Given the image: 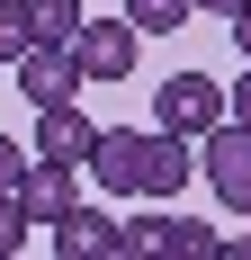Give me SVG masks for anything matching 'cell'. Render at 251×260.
<instances>
[{"label":"cell","mask_w":251,"mask_h":260,"mask_svg":"<svg viewBox=\"0 0 251 260\" xmlns=\"http://www.w3.org/2000/svg\"><path fill=\"white\" fill-rule=\"evenodd\" d=\"M233 54H242V63H251V9H242V18H233Z\"/></svg>","instance_id":"17"},{"label":"cell","mask_w":251,"mask_h":260,"mask_svg":"<svg viewBox=\"0 0 251 260\" xmlns=\"http://www.w3.org/2000/svg\"><path fill=\"white\" fill-rule=\"evenodd\" d=\"M27 224H36V215L18 207V188H0V260H18V251H27Z\"/></svg>","instance_id":"13"},{"label":"cell","mask_w":251,"mask_h":260,"mask_svg":"<svg viewBox=\"0 0 251 260\" xmlns=\"http://www.w3.org/2000/svg\"><path fill=\"white\" fill-rule=\"evenodd\" d=\"M233 117V90L225 81H206V72H171V81H152V126H171V135H215Z\"/></svg>","instance_id":"1"},{"label":"cell","mask_w":251,"mask_h":260,"mask_svg":"<svg viewBox=\"0 0 251 260\" xmlns=\"http://www.w3.org/2000/svg\"><path fill=\"white\" fill-rule=\"evenodd\" d=\"M36 45V18H27V0H0V63H18Z\"/></svg>","instance_id":"12"},{"label":"cell","mask_w":251,"mask_h":260,"mask_svg":"<svg viewBox=\"0 0 251 260\" xmlns=\"http://www.w3.org/2000/svg\"><path fill=\"white\" fill-rule=\"evenodd\" d=\"M90 180H99L108 198H144V135H135V126H99Z\"/></svg>","instance_id":"6"},{"label":"cell","mask_w":251,"mask_h":260,"mask_svg":"<svg viewBox=\"0 0 251 260\" xmlns=\"http://www.w3.org/2000/svg\"><path fill=\"white\" fill-rule=\"evenodd\" d=\"M198 153H206V188H215L233 215H251V126L225 117L215 135H198Z\"/></svg>","instance_id":"3"},{"label":"cell","mask_w":251,"mask_h":260,"mask_svg":"<svg viewBox=\"0 0 251 260\" xmlns=\"http://www.w3.org/2000/svg\"><path fill=\"white\" fill-rule=\"evenodd\" d=\"M0 72H9V63H0ZM0 90H9V81H0Z\"/></svg>","instance_id":"19"},{"label":"cell","mask_w":251,"mask_h":260,"mask_svg":"<svg viewBox=\"0 0 251 260\" xmlns=\"http://www.w3.org/2000/svg\"><path fill=\"white\" fill-rule=\"evenodd\" d=\"M81 63H90V81H135V45H144V27L135 18H81Z\"/></svg>","instance_id":"4"},{"label":"cell","mask_w":251,"mask_h":260,"mask_svg":"<svg viewBox=\"0 0 251 260\" xmlns=\"http://www.w3.org/2000/svg\"><path fill=\"white\" fill-rule=\"evenodd\" d=\"M189 9H198V0H125V18L144 27V36H171V27H189Z\"/></svg>","instance_id":"11"},{"label":"cell","mask_w":251,"mask_h":260,"mask_svg":"<svg viewBox=\"0 0 251 260\" xmlns=\"http://www.w3.org/2000/svg\"><path fill=\"white\" fill-rule=\"evenodd\" d=\"M198 9H215V18H242V9H251V0H198Z\"/></svg>","instance_id":"18"},{"label":"cell","mask_w":251,"mask_h":260,"mask_svg":"<svg viewBox=\"0 0 251 260\" xmlns=\"http://www.w3.org/2000/svg\"><path fill=\"white\" fill-rule=\"evenodd\" d=\"M233 117L251 126V63H242V81H233Z\"/></svg>","instance_id":"16"},{"label":"cell","mask_w":251,"mask_h":260,"mask_svg":"<svg viewBox=\"0 0 251 260\" xmlns=\"http://www.w3.org/2000/svg\"><path fill=\"white\" fill-rule=\"evenodd\" d=\"M36 153H45V161H90V153H99V126L81 117V99L36 108Z\"/></svg>","instance_id":"7"},{"label":"cell","mask_w":251,"mask_h":260,"mask_svg":"<svg viewBox=\"0 0 251 260\" xmlns=\"http://www.w3.org/2000/svg\"><path fill=\"white\" fill-rule=\"evenodd\" d=\"M189 180H198V153H189V135L152 126V135H144V198H179Z\"/></svg>","instance_id":"8"},{"label":"cell","mask_w":251,"mask_h":260,"mask_svg":"<svg viewBox=\"0 0 251 260\" xmlns=\"http://www.w3.org/2000/svg\"><path fill=\"white\" fill-rule=\"evenodd\" d=\"M45 234H54V260H117V215L108 207H72Z\"/></svg>","instance_id":"9"},{"label":"cell","mask_w":251,"mask_h":260,"mask_svg":"<svg viewBox=\"0 0 251 260\" xmlns=\"http://www.w3.org/2000/svg\"><path fill=\"white\" fill-rule=\"evenodd\" d=\"M27 18H36L45 45H72V36H81V0H27Z\"/></svg>","instance_id":"10"},{"label":"cell","mask_w":251,"mask_h":260,"mask_svg":"<svg viewBox=\"0 0 251 260\" xmlns=\"http://www.w3.org/2000/svg\"><path fill=\"white\" fill-rule=\"evenodd\" d=\"M171 260H215V224H189V215H171Z\"/></svg>","instance_id":"14"},{"label":"cell","mask_w":251,"mask_h":260,"mask_svg":"<svg viewBox=\"0 0 251 260\" xmlns=\"http://www.w3.org/2000/svg\"><path fill=\"white\" fill-rule=\"evenodd\" d=\"M81 81H90V63H81V45H36L9 63V90H27L36 108H54V99H81Z\"/></svg>","instance_id":"2"},{"label":"cell","mask_w":251,"mask_h":260,"mask_svg":"<svg viewBox=\"0 0 251 260\" xmlns=\"http://www.w3.org/2000/svg\"><path fill=\"white\" fill-rule=\"evenodd\" d=\"M27 161H36V144H9V135H0V188H18Z\"/></svg>","instance_id":"15"},{"label":"cell","mask_w":251,"mask_h":260,"mask_svg":"<svg viewBox=\"0 0 251 260\" xmlns=\"http://www.w3.org/2000/svg\"><path fill=\"white\" fill-rule=\"evenodd\" d=\"M72 171H81V161H45V153H36L27 180H18V207L36 215V224H63V215L81 207V180H72Z\"/></svg>","instance_id":"5"}]
</instances>
